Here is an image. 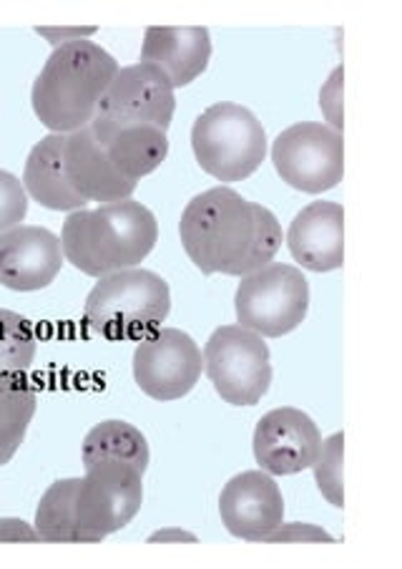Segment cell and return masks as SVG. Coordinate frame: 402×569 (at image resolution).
Segmentation results:
<instances>
[{"label":"cell","instance_id":"cell-6","mask_svg":"<svg viewBox=\"0 0 402 569\" xmlns=\"http://www.w3.org/2000/svg\"><path fill=\"white\" fill-rule=\"evenodd\" d=\"M234 312L239 326L264 340L290 336L310 312V282L294 264L270 262L239 278Z\"/></svg>","mask_w":402,"mask_h":569},{"label":"cell","instance_id":"cell-17","mask_svg":"<svg viewBox=\"0 0 402 569\" xmlns=\"http://www.w3.org/2000/svg\"><path fill=\"white\" fill-rule=\"evenodd\" d=\"M63 167L69 184L86 204L123 202V199H131L139 187L117 172V167L111 164L101 144L96 141L91 127H83L66 137Z\"/></svg>","mask_w":402,"mask_h":569},{"label":"cell","instance_id":"cell-9","mask_svg":"<svg viewBox=\"0 0 402 569\" xmlns=\"http://www.w3.org/2000/svg\"><path fill=\"white\" fill-rule=\"evenodd\" d=\"M272 164L297 192L322 194L344 177V137L322 121H300L272 141Z\"/></svg>","mask_w":402,"mask_h":569},{"label":"cell","instance_id":"cell-28","mask_svg":"<svg viewBox=\"0 0 402 569\" xmlns=\"http://www.w3.org/2000/svg\"><path fill=\"white\" fill-rule=\"evenodd\" d=\"M99 33V28L96 26H61V28H36V36L46 38L48 43L53 46V49H61V46H69V43H79V41H91V38Z\"/></svg>","mask_w":402,"mask_h":569},{"label":"cell","instance_id":"cell-4","mask_svg":"<svg viewBox=\"0 0 402 569\" xmlns=\"http://www.w3.org/2000/svg\"><path fill=\"white\" fill-rule=\"evenodd\" d=\"M171 312V290L161 274L131 268L99 278L86 298V326L109 340H133L154 333Z\"/></svg>","mask_w":402,"mask_h":569},{"label":"cell","instance_id":"cell-8","mask_svg":"<svg viewBox=\"0 0 402 569\" xmlns=\"http://www.w3.org/2000/svg\"><path fill=\"white\" fill-rule=\"evenodd\" d=\"M143 507V471L123 461L86 467L76 489V521L89 545L127 529Z\"/></svg>","mask_w":402,"mask_h":569},{"label":"cell","instance_id":"cell-26","mask_svg":"<svg viewBox=\"0 0 402 569\" xmlns=\"http://www.w3.org/2000/svg\"><path fill=\"white\" fill-rule=\"evenodd\" d=\"M264 545H332L334 537L318 525L308 521H282L262 539Z\"/></svg>","mask_w":402,"mask_h":569},{"label":"cell","instance_id":"cell-3","mask_svg":"<svg viewBox=\"0 0 402 569\" xmlns=\"http://www.w3.org/2000/svg\"><path fill=\"white\" fill-rule=\"evenodd\" d=\"M119 61L93 41L53 49L31 89L33 113L51 134H73L89 127Z\"/></svg>","mask_w":402,"mask_h":569},{"label":"cell","instance_id":"cell-12","mask_svg":"<svg viewBox=\"0 0 402 569\" xmlns=\"http://www.w3.org/2000/svg\"><path fill=\"white\" fill-rule=\"evenodd\" d=\"M320 449V426L294 406H282L257 421L252 451L262 471L272 477H292V473L312 469Z\"/></svg>","mask_w":402,"mask_h":569},{"label":"cell","instance_id":"cell-29","mask_svg":"<svg viewBox=\"0 0 402 569\" xmlns=\"http://www.w3.org/2000/svg\"><path fill=\"white\" fill-rule=\"evenodd\" d=\"M21 545V542H38V532L33 525L16 517H0V545Z\"/></svg>","mask_w":402,"mask_h":569},{"label":"cell","instance_id":"cell-1","mask_svg":"<svg viewBox=\"0 0 402 569\" xmlns=\"http://www.w3.org/2000/svg\"><path fill=\"white\" fill-rule=\"evenodd\" d=\"M179 240L201 274L244 278L270 264L282 248V224L264 204L232 187L197 194L181 212Z\"/></svg>","mask_w":402,"mask_h":569},{"label":"cell","instance_id":"cell-25","mask_svg":"<svg viewBox=\"0 0 402 569\" xmlns=\"http://www.w3.org/2000/svg\"><path fill=\"white\" fill-rule=\"evenodd\" d=\"M28 217V194L21 179L0 169V237L21 227Z\"/></svg>","mask_w":402,"mask_h":569},{"label":"cell","instance_id":"cell-23","mask_svg":"<svg viewBox=\"0 0 402 569\" xmlns=\"http://www.w3.org/2000/svg\"><path fill=\"white\" fill-rule=\"evenodd\" d=\"M38 340L31 320L0 308V378L26 373L33 366Z\"/></svg>","mask_w":402,"mask_h":569},{"label":"cell","instance_id":"cell-16","mask_svg":"<svg viewBox=\"0 0 402 569\" xmlns=\"http://www.w3.org/2000/svg\"><path fill=\"white\" fill-rule=\"evenodd\" d=\"M212 61V36L204 26H151L143 33L141 63L167 76L174 89H184Z\"/></svg>","mask_w":402,"mask_h":569},{"label":"cell","instance_id":"cell-14","mask_svg":"<svg viewBox=\"0 0 402 569\" xmlns=\"http://www.w3.org/2000/svg\"><path fill=\"white\" fill-rule=\"evenodd\" d=\"M61 237L46 227L21 224L0 237V284L13 292H38L61 274Z\"/></svg>","mask_w":402,"mask_h":569},{"label":"cell","instance_id":"cell-24","mask_svg":"<svg viewBox=\"0 0 402 569\" xmlns=\"http://www.w3.org/2000/svg\"><path fill=\"white\" fill-rule=\"evenodd\" d=\"M344 436L338 431L322 439V449L318 461L312 463L314 483H318L320 495L330 501L332 507H344Z\"/></svg>","mask_w":402,"mask_h":569},{"label":"cell","instance_id":"cell-2","mask_svg":"<svg viewBox=\"0 0 402 569\" xmlns=\"http://www.w3.org/2000/svg\"><path fill=\"white\" fill-rule=\"evenodd\" d=\"M157 242V217L137 199L69 212L61 230L63 258L96 280L111 272L139 268Z\"/></svg>","mask_w":402,"mask_h":569},{"label":"cell","instance_id":"cell-7","mask_svg":"<svg viewBox=\"0 0 402 569\" xmlns=\"http://www.w3.org/2000/svg\"><path fill=\"white\" fill-rule=\"evenodd\" d=\"M204 373L217 396L237 409L257 406L272 386V356L262 336L237 326H222L209 336Z\"/></svg>","mask_w":402,"mask_h":569},{"label":"cell","instance_id":"cell-22","mask_svg":"<svg viewBox=\"0 0 402 569\" xmlns=\"http://www.w3.org/2000/svg\"><path fill=\"white\" fill-rule=\"evenodd\" d=\"M38 411L36 388L21 376L0 378V467L21 449Z\"/></svg>","mask_w":402,"mask_h":569},{"label":"cell","instance_id":"cell-21","mask_svg":"<svg viewBox=\"0 0 402 569\" xmlns=\"http://www.w3.org/2000/svg\"><path fill=\"white\" fill-rule=\"evenodd\" d=\"M76 489L79 479H59L46 489L36 509L38 542L46 545H89L76 521Z\"/></svg>","mask_w":402,"mask_h":569},{"label":"cell","instance_id":"cell-20","mask_svg":"<svg viewBox=\"0 0 402 569\" xmlns=\"http://www.w3.org/2000/svg\"><path fill=\"white\" fill-rule=\"evenodd\" d=\"M83 467H93L99 461H123L147 473L151 463V449L147 436L137 426L121 419H109L96 423L86 433L81 446Z\"/></svg>","mask_w":402,"mask_h":569},{"label":"cell","instance_id":"cell-10","mask_svg":"<svg viewBox=\"0 0 402 569\" xmlns=\"http://www.w3.org/2000/svg\"><path fill=\"white\" fill-rule=\"evenodd\" d=\"M133 381L154 401L189 396L204 373V356L184 330L159 328L139 340L131 360Z\"/></svg>","mask_w":402,"mask_h":569},{"label":"cell","instance_id":"cell-5","mask_svg":"<svg viewBox=\"0 0 402 569\" xmlns=\"http://www.w3.org/2000/svg\"><path fill=\"white\" fill-rule=\"evenodd\" d=\"M267 131L262 121L242 103H212L191 127V151H194L201 172L234 184L252 177L264 164Z\"/></svg>","mask_w":402,"mask_h":569},{"label":"cell","instance_id":"cell-30","mask_svg":"<svg viewBox=\"0 0 402 569\" xmlns=\"http://www.w3.org/2000/svg\"><path fill=\"white\" fill-rule=\"evenodd\" d=\"M174 542L197 545L199 537L187 532V529H181V527H164L149 537V545H174Z\"/></svg>","mask_w":402,"mask_h":569},{"label":"cell","instance_id":"cell-11","mask_svg":"<svg viewBox=\"0 0 402 569\" xmlns=\"http://www.w3.org/2000/svg\"><path fill=\"white\" fill-rule=\"evenodd\" d=\"M177 111V89L164 73L149 63H131L119 69L103 91L96 119L113 124H147L169 131Z\"/></svg>","mask_w":402,"mask_h":569},{"label":"cell","instance_id":"cell-13","mask_svg":"<svg viewBox=\"0 0 402 569\" xmlns=\"http://www.w3.org/2000/svg\"><path fill=\"white\" fill-rule=\"evenodd\" d=\"M219 517L224 529L244 542L262 539L284 521V497L272 473L242 471L224 483L219 495Z\"/></svg>","mask_w":402,"mask_h":569},{"label":"cell","instance_id":"cell-18","mask_svg":"<svg viewBox=\"0 0 402 569\" xmlns=\"http://www.w3.org/2000/svg\"><path fill=\"white\" fill-rule=\"evenodd\" d=\"M89 127L103 154L117 167V172L133 184L154 174L169 157V137L164 129L147 124H113L107 119H93Z\"/></svg>","mask_w":402,"mask_h":569},{"label":"cell","instance_id":"cell-27","mask_svg":"<svg viewBox=\"0 0 402 569\" xmlns=\"http://www.w3.org/2000/svg\"><path fill=\"white\" fill-rule=\"evenodd\" d=\"M342 83H344V71H342V66H338V69L328 76V81H324L320 89V111L324 117V124L332 127L334 131L344 129Z\"/></svg>","mask_w":402,"mask_h":569},{"label":"cell","instance_id":"cell-19","mask_svg":"<svg viewBox=\"0 0 402 569\" xmlns=\"http://www.w3.org/2000/svg\"><path fill=\"white\" fill-rule=\"evenodd\" d=\"M69 134H48L33 144L26 159L23 187L26 194L51 212L86 210V202L69 184L63 167V147Z\"/></svg>","mask_w":402,"mask_h":569},{"label":"cell","instance_id":"cell-15","mask_svg":"<svg viewBox=\"0 0 402 569\" xmlns=\"http://www.w3.org/2000/svg\"><path fill=\"white\" fill-rule=\"evenodd\" d=\"M287 248L297 264L310 272H334L344 264V210L318 199L294 214L287 230Z\"/></svg>","mask_w":402,"mask_h":569}]
</instances>
